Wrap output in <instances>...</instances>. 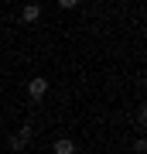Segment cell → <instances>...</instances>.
<instances>
[{"label":"cell","instance_id":"6da1fadb","mask_svg":"<svg viewBox=\"0 0 147 154\" xmlns=\"http://www.w3.org/2000/svg\"><path fill=\"white\" fill-rule=\"evenodd\" d=\"M44 93H48V82H44V75H34L31 82H27V96H31V99H44Z\"/></svg>","mask_w":147,"mask_h":154},{"label":"cell","instance_id":"5b68a950","mask_svg":"<svg viewBox=\"0 0 147 154\" xmlns=\"http://www.w3.org/2000/svg\"><path fill=\"white\" fill-rule=\"evenodd\" d=\"M58 7H62V11H75V7H79V0H62Z\"/></svg>","mask_w":147,"mask_h":154},{"label":"cell","instance_id":"7a4b0ae2","mask_svg":"<svg viewBox=\"0 0 147 154\" xmlns=\"http://www.w3.org/2000/svg\"><path fill=\"white\" fill-rule=\"evenodd\" d=\"M27 140H31V127H21V130L11 137V151H24V147H27Z\"/></svg>","mask_w":147,"mask_h":154},{"label":"cell","instance_id":"3957f363","mask_svg":"<svg viewBox=\"0 0 147 154\" xmlns=\"http://www.w3.org/2000/svg\"><path fill=\"white\" fill-rule=\"evenodd\" d=\"M55 154H75V140L72 137H58L55 140Z\"/></svg>","mask_w":147,"mask_h":154},{"label":"cell","instance_id":"277c9868","mask_svg":"<svg viewBox=\"0 0 147 154\" xmlns=\"http://www.w3.org/2000/svg\"><path fill=\"white\" fill-rule=\"evenodd\" d=\"M21 17H24L27 24H31V21H38V17H41V7H38V4H27L24 11H21Z\"/></svg>","mask_w":147,"mask_h":154}]
</instances>
